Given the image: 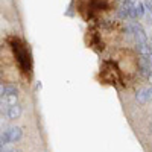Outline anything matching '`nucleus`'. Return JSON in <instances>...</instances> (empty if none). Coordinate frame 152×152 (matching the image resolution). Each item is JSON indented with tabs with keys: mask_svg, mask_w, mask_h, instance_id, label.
Returning a JSON list of instances; mask_svg holds the SVG:
<instances>
[{
	"mask_svg": "<svg viewBox=\"0 0 152 152\" xmlns=\"http://www.w3.org/2000/svg\"><path fill=\"white\" fill-rule=\"evenodd\" d=\"M132 31H134V37H135L137 43H148V37H146L145 31L142 29V26L138 23L132 24Z\"/></svg>",
	"mask_w": 152,
	"mask_h": 152,
	"instance_id": "f257e3e1",
	"label": "nucleus"
},
{
	"mask_svg": "<svg viewBox=\"0 0 152 152\" xmlns=\"http://www.w3.org/2000/svg\"><path fill=\"white\" fill-rule=\"evenodd\" d=\"M6 134H8L9 140H11L12 143H14V142H18L20 138H21V135H23V132H21L20 128H9V129H6Z\"/></svg>",
	"mask_w": 152,
	"mask_h": 152,
	"instance_id": "f03ea898",
	"label": "nucleus"
},
{
	"mask_svg": "<svg viewBox=\"0 0 152 152\" xmlns=\"http://www.w3.org/2000/svg\"><path fill=\"white\" fill-rule=\"evenodd\" d=\"M20 114H21V107H20L18 104H17V105H12V107L8 108V117H9L11 120L18 119Z\"/></svg>",
	"mask_w": 152,
	"mask_h": 152,
	"instance_id": "7ed1b4c3",
	"label": "nucleus"
},
{
	"mask_svg": "<svg viewBox=\"0 0 152 152\" xmlns=\"http://www.w3.org/2000/svg\"><path fill=\"white\" fill-rule=\"evenodd\" d=\"M12 94H17V88L14 87V85H11V84H8V85H3L2 87V96H12Z\"/></svg>",
	"mask_w": 152,
	"mask_h": 152,
	"instance_id": "20e7f679",
	"label": "nucleus"
},
{
	"mask_svg": "<svg viewBox=\"0 0 152 152\" xmlns=\"http://www.w3.org/2000/svg\"><path fill=\"white\" fill-rule=\"evenodd\" d=\"M8 105L12 107V105H17V100H18V96L17 94H12V96H8Z\"/></svg>",
	"mask_w": 152,
	"mask_h": 152,
	"instance_id": "39448f33",
	"label": "nucleus"
},
{
	"mask_svg": "<svg viewBox=\"0 0 152 152\" xmlns=\"http://www.w3.org/2000/svg\"><path fill=\"white\" fill-rule=\"evenodd\" d=\"M128 11H129V17H132V18H137L138 17L137 6H128Z\"/></svg>",
	"mask_w": 152,
	"mask_h": 152,
	"instance_id": "423d86ee",
	"label": "nucleus"
},
{
	"mask_svg": "<svg viewBox=\"0 0 152 152\" xmlns=\"http://www.w3.org/2000/svg\"><path fill=\"white\" fill-rule=\"evenodd\" d=\"M137 11H138V15H143V14H145V11H146L145 5L138 2V5H137Z\"/></svg>",
	"mask_w": 152,
	"mask_h": 152,
	"instance_id": "0eeeda50",
	"label": "nucleus"
},
{
	"mask_svg": "<svg viewBox=\"0 0 152 152\" xmlns=\"http://www.w3.org/2000/svg\"><path fill=\"white\" fill-rule=\"evenodd\" d=\"M146 59L149 61V64H152V52H151V53H149V55L146 56Z\"/></svg>",
	"mask_w": 152,
	"mask_h": 152,
	"instance_id": "6e6552de",
	"label": "nucleus"
},
{
	"mask_svg": "<svg viewBox=\"0 0 152 152\" xmlns=\"http://www.w3.org/2000/svg\"><path fill=\"white\" fill-rule=\"evenodd\" d=\"M2 152H15L14 149H8V148H2Z\"/></svg>",
	"mask_w": 152,
	"mask_h": 152,
	"instance_id": "1a4fd4ad",
	"label": "nucleus"
},
{
	"mask_svg": "<svg viewBox=\"0 0 152 152\" xmlns=\"http://www.w3.org/2000/svg\"><path fill=\"white\" fill-rule=\"evenodd\" d=\"M148 44H149V49L152 50V38H149V41H148Z\"/></svg>",
	"mask_w": 152,
	"mask_h": 152,
	"instance_id": "9d476101",
	"label": "nucleus"
},
{
	"mask_svg": "<svg viewBox=\"0 0 152 152\" xmlns=\"http://www.w3.org/2000/svg\"><path fill=\"white\" fill-rule=\"evenodd\" d=\"M148 79H149V82H152V70H151V73H149V76H148Z\"/></svg>",
	"mask_w": 152,
	"mask_h": 152,
	"instance_id": "9b49d317",
	"label": "nucleus"
},
{
	"mask_svg": "<svg viewBox=\"0 0 152 152\" xmlns=\"http://www.w3.org/2000/svg\"><path fill=\"white\" fill-rule=\"evenodd\" d=\"M149 17H151V23H152V14H149Z\"/></svg>",
	"mask_w": 152,
	"mask_h": 152,
	"instance_id": "f8f14e48",
	"label": "nucleus"
},
{
	"mask_svg": "<svg viewBox=\"0 0 152 152\" xmlns=\"http://www.w3.org/2000/svg\"><path fill=\"white\" fill-rule=\"evenodd\" d=\"M151 3H152V0H151Z\"/></svg>",
	"mask_w": 152,
	"mask_h": 152,
	"instance_id": "ddd939ff",
	"label": "nucleus"
}]
</instances>
